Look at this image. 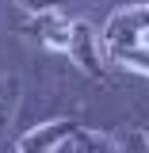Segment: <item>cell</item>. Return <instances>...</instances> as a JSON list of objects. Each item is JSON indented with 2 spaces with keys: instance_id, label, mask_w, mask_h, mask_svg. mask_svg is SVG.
I'll use <instances>...</instances> for the list:
<instances>
[{
  "instance_id": "obj_6",
  "label": "cell",
  "mask_w": 149,
  "mask_h": 153,
  "mask_svg": "<svg viewBox=\"0 0 149 153\" xmlns=\"http://www.w3.org/2000/svg\"><path fill=\"white\" fill-rule=\"evenodd\" d=\"M19 111V76H0V138L8 134Z\"/></svg>"
},
{
  "instance_id": "obj_5",
  "label": "cell",
  "mask_w": 149,
  "mask_h": 153,
  "mask_svg": "<svg viewBox=\"0 0 149 153\" xmlns=\"http://www.w3.org/2000/svg\"><path fill=\"white\" fill-rule=\"evenodd\" d=\"M107 57L122 69H134V73L149 76V46L145 42H130V46H107Z\"/></svg>"
},
{
  "instance_id": "obj_4",
  "label": "cell",
  "mask_w": 149,
  "mask_h": 153,
  "mask_svg": "<svg viewBox=\"0 0 149 153\" xmlns=\"http://www.w3.org/2000/svg\"><path fill=\"white\" fill-rule=\"evenodd\" d=\"M19 35L35 38V42L50 46V50H69L73 23H69L65 16H57V8H54V12H35V19H31V23H23V27H19Z\"/></svg>"
},
{
  "instance_id": "obj_1",
  "label": "cell",
  "mask_w": 149,
  "mask_h": 153,
  "mask_svg": "<svg viewBox=\"0 0 149 153\" xmlns=\"http://www.w3.org/2000/svg\"><path fill=\"white\" fill-rule=\"evenodd\" d=\"M16 149H23V153H61V149L107 153V149H119V146H115V138L92 134V130H84L80 123H73V119H57V123H46V126H35L31 134H23L16 142Z\"/></svg>"
},
{
  "instance_id": "obj_3",
  "label": "cell",
  "mask_w": 149,
  "mask_h": 153,
  "mask_svg": "<svg viewBox=\"0 0 149 153\" xmlns=\"http://www.w3.org/2000/svg\"><path fill=\"white\" fill-rule=\"evenodd\" d=\"M149 31V4H134V8H122L115 12L107 23H103V46H130V42H142V35Z\"/></svg>"
},
{
  "instance_id": "obj_7",
  "label": "cell",
  "mask_w": 149,
  "mask_h": 153,
  "mask_svg": "<svg viewBox=\"0 0 149 153\" xmlns=\"http://www.w3.org/2000/svg\"><path fill=\"white\" fill-rule=\"evenodd\" d=\"M115 146H119V149H149V138L142 130H126V134L115 138Z\"/></svg>"
},
{
  "instance_id": "obj_2",
  "label": "cell",
  "mask_w": 149,
  "mask_h": 153,
  "mask_svg": "<svg viewBox=\"0 0 149 153\" xmlns=\"http://www.w3.org/2000/svg\"><path fill=\"white\" fill-rule=\"evenodd\" d=\"M65 54L73 57V65L84 76H92V80L107 76V61L99 54V38H96V27L88 19H73V35H69V50Z\"/></svg>"
},
{
  "instance_id": "obj_8",
  "label": "cell",
  "mask_w": 149,
  "mask_h": 153,
  "mask_svg": "<svg viewBox=\"0 0 149 153\" xmlns=\"http://www.w3.org/2000/svg\"><path fill=\"white\" fill-rule=\"evenodd\" d=\"M12 4H19L23 12H54V8H61V4H69V0H12Z\"/></svg>"
}]
</instances>
